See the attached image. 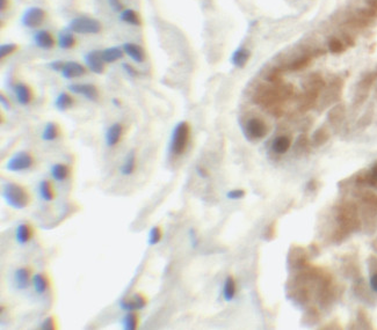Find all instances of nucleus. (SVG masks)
Here are the masks:
<instances>
[{
    "label": "nucleus",
    "instance_id": "obj_49",
    "mask_svg": "<svg viewBox=\"0 0 377 330\" xmlns=\"http://www.w3.org/2000/svg\"><path fill=\"white\" fill-rule=\"evenodd\" d=\"M123 69H125L126 72L130 74V76H132V77L137 76V71H136L131 65H129V64H123Z\"/></svg>",
    "mask_w": 377,
    "mask_h": 330
},
{
    "label": "nucleus",
    "instance_id": "obj_29",
    "mask_svg": "<svg viewBox=\"0 0 377 330\" xmlns=\"http://www.w3.org/2000/svg\"><path fill=\"white\" fill-rule=\"evenodd\" d=\"M123 53H125V51H122L118 47L107 48V49L101 51V57L106 64L115 63L116 60L121 59L123 57Z\"/></svg>",
    "mask_w": 377,
    "mask_h": 330
},
{
    "label": "nucleus",
    "instance_id": "obj_5",
    "mask_svg": "<svg viewBox=\"0 0 377 330\" xmlns=\"http://www.w3.org/2000/svg\"><path fill=\"white\" fill-rule=\"evenodd\" d=\"M190 138V127L187 122H180L175 125L172 132L170 150L171 153L177 155H183L186 152V148L189 143Z\"/></svg>",
    "mask_w": 377,
    "mask_h": 330
},
{
    "label": "nucleus",
    "instance_id": "obj_44",
    "mask_svg": "<svg viewBox=\"0 0 377 330\" xmlns=\"http://www.w3.org/2000/svg\"><path fill=\"white\" fill-rule=\"evenodd\" d=\"M309 147V140L307 138V136L302 135L298 137L296 145H295V148H297V151H304L305 148Z\"/></svg>",
    "mask_w": 377,
    "mask_h": 330
},
{
    "label": "nucleus",
    "instance_id": "obj_48",
    "mask_svg": "<svg viewBox=\"0 0 377 330\" xmlns=\"http://www.w3.org/2000/svg\"><path fill=\"white\" fill-rule=\"evenodd\" d=\"M64 64L65 63H63L62 60H55V61H53V63L49 64V67H50V69H53L54 71H57V72H62V70H63V67H64Z\"/></svg>",
    "mask_w": 377,
    "mask_h": 330
},
{
    "label": "nucleus",
    "instance_id": "obj_52",
    "mask_svg": "<svg viewBox=\"0 0 377 330\" xmlns=\"http://www.w3.org/2000/svg\"><path fill=\"white\" fill-rule=\"evenodd\" d=\"M370 287H372L373 291L377 292V273L374 274L372 278H370Z\"/></svg>",
    "mask_w": 377,
    "mask_h": 330
},
{
    "label": "nucleus",
    "instance_id": "obj_16",
    "mask_svg": "<svg viewBox=\"0 0 377 330\" xmlns=\"http://www.w3.org/2000/svg\"><path fill=\"white\" fill-rule=\"evenodd\" d=\"M346 116V107L343 103H338L331 108V110L327 114V121L333 128H340V125L343 124L344 119Z\"/></svg>",
    "mask_w": 377,
    "mask_h": 330
},
{
    "label": "nucleus",
    "instance_id": "obj_7",
    "mask_svg": "<svg viewBox=\"0 0 377 330\" xmlns=\"http://www.w3.org/2000/svg\"><path fill=\"white\" fill-rule=\"evenodd\" d=\"M69 29L71 31L77 34H97L101 30V24L95 20V19L87 17H78L74 18L73 20L70 22Z\"/></svg>",
    "mask_w": 377,
    "mask_h": 330
},
{
    "label": "nucleus",
    "instance_id": "obj_43",
    "mask_svg": "<svg viewBox=\"0 0 377 330\" xmlns=\"http://www.w3.org/2000/svg\"><path fill=\"white\" fill-rule=\"evenodd\" d=\"M245 195H246L245 190H243V189H233V190H230V192L226 193V197L229 199L237 200V199L244 198V197H245Z\"/></svg>",
    "mask_w": 377,
    "mask_h": 330
},
{
    "label": "nucleus",
    "instance_id": "obj_41",
    "mask_svg": "<svg viewBox=\"0 0 377 330\" xmlns=\"http://www.w3.org/2000/svg\"><path fill=\"white\" fill-rule=\"evenodd\" d=\"M362 200L366 204H368V205L372 206V208L377 210V195H375V193L369 192H365L362 195Z\"/></svg>",
    "mask_w": 377,
    "mask_h": 330
},
{
    "label": "nucleus",
    "instance_id": "obj_33",
    "mask_svg": "<svg viewBox=\"0 0 377 330\" xmlns=\"http://www.w3.org/2000/svg\"><path fill=\"white\" fill-rule=\"evenodd\" d=\"M60 127L54 122L47 123L44 130L42 132V139L45 141H53L60 137Z\"/></svg>",
    "mask_w": 377,
    "mask_h": 330
},
{
    "label": "nucleus",
    "instance_id": "obj_4",
    "mask_svg": "<svg viewBox=\"0 0 377 330\" xmlns=\"http://www.w3.org/2000/svg\"><path fill=\"white\" fill-rule=\"evenodd\" d=\"M1 195L6 204L16 210L27 208L31 203V196H29L27 189L18 183H5L2 187Z\"/></svg>",
    "mask_w": 377,
    "mask_h": 330
},
{
    "label": "nucleus",
    "instance_id": "obj_11",
    "mask_svg": "<svg viewBox=\"0 0 377 330\" xmlns=\"http://www.w3.org/2000/svg\"><path fill=\"white\" fill-rule=\"evenodd\" d=\"M45 18V13L41 7H31L22 14L21 24L27 28L40 27Z\"/></svg>",
    "mask_w": 377,
    "mask_h": 330
},
{
    "label": "nucleus",
    "instance_id": "obj_46",
    "mask_svg": "<svg viewBox=\"0 0 377 330\" xmlns=\"http://www.w3.org/2000/svg\"><path fill=\"white\" fill-rule=\"evenodd\" d=\"M55 323L56 322H55V319L53 318V316H49V318H47L43 322H42L41 329H44V330L56 329V326H55Z\"/></svg>",
    "mask_w": 377,
    "mask_h": 330
},
{
    "label": "nucleus",
    "instance_id": "obj_10",
    "mask_svg": "<svg viewBox=\"0 0 377 330\" xmlns=\"http://www.w3.org/2000/svg\"><path fill=\"white\" fill-rule=\"evenodd\" d=\"M344 88V82L343 79H340L339 77H336L332 79L329 83V86H325L324 88V95L323 100H321V107H326L331 105V103H336L340 100L341 93H343Z\"/></svg>",
    "mask_w": 377,
    "mask_h": 330
},
{
    "label": "nucleus",
    "instance_id": "obj_50",
    "mask_svg": "<svg viewBox=\"0 0 377 330\" xmlns=\"http://www.w3.org/2000/svg\"><path fill=\"white\" fill-rule=\"evenodd\" d=\"M196 173H197V175H199L200 177H208V175H209L208 170L204 167H202V166H197L196 167Z\"/></svg>",
    "mask_w": 377,
    "mask_h": 330
},
{
    "label": "nucleus",
    "instance_id": "obj_23",
    "mask_svg": "<svg viewBox=\"0 0 377 330\" xmlns=\"http://www.w3.org/2000/svg\"><path fill=\"white\" fill-rule=\"evenodd\" d=\"M123 51L125 54L128 55V56L131 58L135 63L142 64L143 61L145 60V54L144 51L139 45L135 44V43H126L123 44Z\"/></svg>",
    "mask_w": 377,
    "mask_h": 330
},
{
    "label": "nucleus",
    "instance_id": "obj_12",
    "mask_svg": "<svg viewBox=\"0 0 377 330\" xmlns=\"http://www.w3.org/2000/svg\"><path fill=\"white\" fill-rule=\"evenodd\" d=\"M85 63L91 72L95 74H101L105 72V61L101 57V51L92 50L85 55Z\"/></svg>",
    "mask_w": 377,
    "mask_h": 330
},
{
    "label": "nucleus",
    "instance_id": "obj_3",
    "mask_svg": "<svg viewBox=\"0 0 377 330\" xmlns=\"http://www.w3.org/2000/svg\"><path fill=\"white\" fill-rule=\"evenodd\" d=\"M303 92L298 98V109L305 112L313 109L326 86L324 78L318 73H311L303 80Z\"/></svg>",
    "mask_w": 377,
    "mask_h": 330
},
{
    "label": "nucleus",
    "instance_id": "obj_26",
    "mask_svg": "<svg viewBox=\"0 0 377 330\" xmlns=\"http://www.w3.org/2000/svg\"><path fill=\"white\" fill-rule=\"evenodd\" d=\"M32 234H34V231H32L31 225L20 224L18 226V228H16L15 240H16V242H18V244L26 245L31 240Z\"/></svg>",
    "mask_w": 377,
    "mask_h": 330
},
{
    "label": "nucleus",
    "instance_id": "obj_15",
    "mask_svg": "<svg viewBox=\"0 0 377 330\" xmlns=\"http://www.w3.org/2000/svg\"><path fill=\"white\" fill-rule=\"evenodd\" d=\"M123 131H125V128L121 123H114V124L110 125V127L107 129L106 132V145L108 147H114L116 146L121 140L122 136H123Z\"/></svg>",
    "mask_w": 377,
    "mask_h": 330
},
{
    "label": "nucleus",
    "instance_id": "obj_22",
    "mask_svg": "<svg viewBox=\"0 0 377 330\" xmlns=\"http://www.w3.org/2000/svg\"><path fill=\"white\" fill-rule=\"evenodd\" d=\"M14 93L16 100L21 106H28L32 100L31 89L25 83H16L14 86Z\"/></svg>",
    "mask_w": 377,
    "mask_h": 330
},
{
    "label": "nucleus",
    "instance_id": "obj_28",
    "mask_svg": "<svg viewBox=\"0 0 377 330\" xmlns=\"http://www.w3.org/2000/svg\"><path fill=\"white\" fill-rule=\"evenodd\" d=\"M38 193L44 202H53L55 199V190L49 180H42L38 184Z\"/></svg>",
    "mask_w": 377,
    "mask_h": 330
},
{
    "label": "nucleus",
    "instance_id": "obj_42",
    "mask_svg": "<svg viewBox=\"0 0 377 330\" xmlns=\"http://www.w3.org/2000/svg\"><path fill=\"white\" fill-rule=\"evenodd\" d=\"M16 50V44L7 43V44H1L0 47V57L5 58L12 55Z\"/></svg>",
    "mask_w": 377,
    "mask_h": 330
},
{
    "label": "nucleus",
    "instance_id": "obj_18",
    "mask_svg": "<svg viewBox=\"0 0 377 330\" xmlns=\"http://www.w3.org/2000/svg\"><path fill=\"white\" fill-rule=\"evenodd\" d=\"M62 77L65 79H74L79 78L86 73V69L84 65L77 63V61H67L64 64L63 70H62Z\"/></svg>",
    "mask_w": 377,
    "mask_h": 330
},
{
    "label": "nucleus",
    "instance_id": "obj_55",
    "mask_svg": "<svg viewBox=\"0 0 377 330\" xmlns=\"http://www.w3.org/2000/svg\"><path fill=\"white\" fill-rule=\"evenodd\" d=\"M376 76H377V73H376Z\"/></svg>",
    "mask_w": 377,
    "mask_h": 330
},
{
    "label": "nucleus",
    "instance_id": "obj_19",
    "mask_svg": "<svg viewBox=\"0 0 377 330\" xmlns=\"http://www.w3.org/2000/svg\"><path fill=\"white\" fill-rule=\"evenodd\" d=\"M32 279L31 271L29 268H19L14 273V283L19 290L27 289Z\"/></svg>",
    "mask_w": 377,
    "mask_h": 330
},
{
    "label": "nucleus",
    "instance_id": "obj_25",
    "mask_svg": "<svg viewBox=\"0 0 377 330\" xmlns=\"http://www.w3.org/2000/svg\"><path fill=\"white\" fill-rule=\"evenodd\" d=\"M50 173L55 181H57V182H63V181L67 180L70 177L71 168L67 166V165L64 164H55L54 166H51Z\"/></svg>",
    "mask_w": 377,
    "mask_h": 330
},
{
    "label": "nucleus",
    "instance_id": "obj_2",
    "mask_svg": "<svg viewBox=\"0 0 377 330\" xmlns=\"http://www.w3.org/2000/svg\"><path fill=\"white\" fill-rule=\"evenodd\" d=\"M337 220L339 227L334 233V241L340 242L348 237L350 233L359 231L361 228V220L359 218V212L355 204L344 203L338 209Z\"/></svg>",
    "mask_w": 377,
    "mask_h": 330
},
{
    "label": "nucleus",
    "instance_id": "obj_34",
    "mask_svg": "<svg viewBox=\"0 0 377 330\" xmlns=\"http://www.w3.org/2000/svg\"><path fill=\"white\" fill-rule=\"evenodd\" d=\"M72 106H73L72 96L65 92L60 93V95L56 98V101H55V107H56L60 111H65V110L70 109Z\"/></svg>",
    "mask_w": 377,
    "mask_h": 330
},
{
    "label": "nucleus",
    "instance_id": "obj_51",
    "mask_svg": "<svg viewBox=\"0 0 377 330\" xmlns=\"http://www.w3.org/2000/svg\"><path fill=\"white\" fill-rule=\"evenodd\" d=\"M0 101H1V105H2V107H4L6 110L11 109V103H9L8 99L6 98L5 95H2V94H1V95H0Z\"/></svg>",
    "mask_w": 377,
    "mask_h": 330
},
{
    "label": "nucleus",
    "instance_id": "obj_54",
    "mask_svg": "<svg viewBox=\"0 0 377 330\" xmlns=\"http://www.w3.org/2000/svg\"><path fill=\"white\" fill-rule=\"evenodd\" d=\"M6 7H7V0H0V9L5 11Z\"/></svg>",
    "mask_w": 377,
    "mask_h": 330
},
{
    "label": "nucleus",
    "instance_id": "obj_40",
    "mask_svg": "<svg viewBox=\"0 0 377 330\" xmlns=\"http://www.w3.org/2000/svg\"><path fill=\"white\" fill-rule=\"evenodd\" d=\"M161 238H162V231L160 226H154V227L150 229V233H149V245L150 246L158 245L159 242L161 241Z\"/></svg>",
    "mask_w": 377,
    "mask_h": 330
},
{
    "label": "nucleus",
    "instance_id": "obj_45",
    "mask_svg": "<svg viewBox=\"0 0 377 330\" xmlns=\"http://www.w3.org/2000/svg\"><path fill=\"white\" fill-rule=\"evenodd\" d=\"M357 320H359V322L361 323L362 327H365V328H373L372 323H370V320L368 319V315H367L366 312H363V310H359V315H357Z\"/></svg>",
    "mask_w": 377,
    "mask_h": 330
},
{
    "label": "nucleus",
    "instance_id": "obj_47",
    "mask_svg": "<svg viewBox=\"0 0 377 330\" xmlns=\"http://www.w3.org/2000/svg\"><path fill=\"white\" fill-rule=\"evenodd\" d=\"M108 4L115 12H122L123 9H125L123 8L121 0H108Z\"/></svg>",
    "mask_w": 377,
    "mask_h": 330
},
{
    "label": "nucleus",
    "instance_id": "obj_36",
    "mask_svg": "<svg viewBox=\"0 0 377 330\" xmlns=\"http://www.w3.org/2000/svg\"><path fill=\"white\" fill-rule=\"evenodd\" d=\"M327 48H329L330 53L338 55L345 53L347 49V45L345 44V42L341 40V37L332 36L329 40V42H327Z\"/></svg>",
    "mask_w": 377,
    "mask_h": 330
},
{
    "label": "nucleus",
    "instance_id": "obj_53",
    "mask_svg": "<svg viewBox=\"0 0 377 330\" xmlns=\"http://www.w3.org/2000/svg\"><path fill=\"white\" fill-rule=\"evenodd\" d=\"M367 7L374 9V11L377 12V0H366Z\"/></svg>",
    "mask_w": 377,
    "mask_h": 330
},
{
    "label": "nucleus",
    "instance_id": "obj_32",
    "mask_svg": "<svg viewBox=\"0 0 377 330\" xmlns=\"http://www.w3.org/2000/svg\"><path fill=\"white\" fill-rule=\"evenodd\" d=\"M237 292V286H236V281L233 279V277L229 276L226 277L225 281H224L223 285V298L225 302H231L233 300V298L236 296Z\"/></svg>",
    "mask_w": 377,
    "mask_h": 330
},
{
    "label": "nucleus",
    "instance_id": "obj_31",
    "mask_svg": "<svg viewBox=\"0 0 377 330\" xmlns=\"http://www.w3.org/2000/svg\"><path fill=\"white\" fill-rule=\"evenodd\" d=\"M136 169V153L135 151H130L129 154L126 157L125 163L121 167V174L125 176H129L134 174Z\"/></svg>",
    "mask_w": 377,
    "mask_h": 330
},
{
    "label": "nucleus",
    "instance_id": "obj_39",
    "mask_svg": "<svg viewBox=\"0 0 377 330\" xmlns=\"http://www.w3.org/2000/svg\"><path fill=\"white\" fill-rule=\"evenodd\" d=\"M123 329L126 330H135L138 327V318L135 312H128L122 320Z\"/></svg>",
    "mask_w": 377,
    "mask_h": 330
},
{
    "label": "nucleus",
    "instance_id": "obj_21",
    "mask_svg": "<svg viewBox=\"0 0 377 330\" xmlns=\"http://www.w3.org/2000/svg\"><path fill=\"white\" fill-rule=\"evenodd\" d=\"M34 42L40 49L43 50H50L53 49L55 45V41L50 33L47 30H38L36 34L34 35Z\"/></svg>",
    "mask_w": 377,
    "mask_h": 330
},
{
    "label": "nucleus",
    "instance_id": "obj_8",
    "mask_svg": "<svg viewBox=\"0 0 377 330\" xmlns=\"http://www.w3.org/2000/svg\"><path fill=\"white\" fill-rule=\"evenodd\" d=\"M376 77V73H367L357 82L355 94H354V106L360 107L368 99L370 89H372L374 82H375Z\"/></svg>",
    "mask_w": 377,
    "mask_h": 330
},
{
    "label": "nucleus",
    "instance_id": "obj_14",
    "mask_svg": "<svg viewBox=\"0 0 377 330\" xmlns=\"http://www.w3.org/2000/svg\"><path fill=\"white\" fill-rule=\"evenodd\" d=\"M146 298L142 294H134L132 298H123L120 300L119 305L121 309L126 312H136V310L143 309L146 306Z\"/></svg>",
    "mask_w": 377,
    "mask_h": 330
},
{
    "label": "nucleus",
    "instance_id": "obj_6",
    "mask_svg": "<svg viewBox=\"0 0 377 330\" xmlns=\"http://www.w3.org/2000/svg\"><path fill=\"white\" fill-rule=\"evenodd\" d=\"M244 135L249 140L258 141L264 139L268 134V125L262 118L251 117L244 125Z\"/></svg>",
    "mask_w": 377,
    "mask_h": 330
},
{
    "label": "nucleus",
    "instance_id": "obj_20",
    "mask_svg": "<svg viewBox=\"0 0 377 330\" xmlns=\"http://www.w3.org/2000/svg\"><path fill=\"white\" fill-rule=\"evenodd\" d=\"M305 262H307V254H305L304 249H302L300 247H296L294 249H291V251L289 253V257H288V263L289 267H294L297 268V269H301L305 265Z\"/></svg>",
    "mask_w": 377,
    "mask_h": 330
},
{
    "label": "nucleus",
    "instance_id": "obj_30",
    "mask_svg": "<svg viewBox=\"0 0 377 330\" xmlns=\"http://www.w3.org/2000/svg\"><path fill=\"white\" fill-rule=\"evenodd\" d=\"M249 59H250V51L248 49H245V48H239V49H237L235 53H233L231 61L236 67H240V69H242V67L246 65V63H248Z\"/></svg>",
    "mask_w": 377,
    "mask_h": 330
},
{
    "label": "nucleus",
    "instance_id": "obj_37",
    "mask_svg": "<svg viewBox=\"0 0 377 330\" xmlns=\"http://www.w3.org/2000/svg\"><path fill=\"white\" fill-rule=\"evenodd\" d=\"M120 18H121V20L123 22H126V24H129L131 26L141 25V19H139L138 14L134 11V9H130V8L123 9L121 14H120Z\"/></svg>",
    "mask_w": 377,
    "mask_h": 330
},
{
    "label": "nucleus",
    "instance_id": "obj_1",
    "mask_svg": "<svg viewBox=\"0 0 377 330\" xmlns=\"http://www.w3.org/2000/svg\"><path fill=\"white\" fill-rule=\"evenodd\" d=\"M295 88L291 83H262L256 87L252 100L255 105L271 111L276 107H281L284 102L294 98Z\"/></svg>",
    "mask_w": 377,
    "mask_h": 330
},
{
    "label": "nucleus",
    "instance_id": "obj_35",
    "mask_svg": "<svg viewBox=\"0 0 377 330\" xmlns=\"http://www.w3.org/2000/svg\"><path fill=\"white\" fill-rule=\"evenodd\" d=\"M74 44H76V38L69 31H61L58 34V47L61 49H71L74 47Z\"/></svg>",
    "mask_w": 377,
    "mask_h": 330
},
{
    "label": "nucleus",
    "instance_id": "obj_17",
    "mask_svg": "<svg viewBox=\"0 0 377 330\" xmlns=\"http://www.w3.org/2000/svg\"><path fill=\"white\" fill-rule=\"evenodd\" d=\"M313 59H314V57L311 56V55H309L307 53H304V51H302V54L300 55V56L295 58V59H292L290 63L282 64V65H283L285 71H294L295 72V71H301V70L305 69V67H308L311 64Z\"/></svg>",
    "mask_w": 377,
    "mask_h": 330
},
{
    "label": "nucleus",
    "instance_id": "obj_24",
    "mask_svg": "<svg viewBox=\"0 0 377 330\" xmlns=\"http://www.w3.org/2000/svg\"><path fill=\"white\" fill-rule=\"evenodd\" d=\"M31 283L32 286H34L35 292L40 294V296H43V294L50 289V281H49V278L45 276L44 274L34 275Z\"/></svg>",
    "mask_w": 377,
    "mask_h": 330
},
{
    "label": "nucleus",
    "instance_id": "obj_27",
    "mask_svg": "<svg viewBox=\"0 0 377 330\" xmlns=\"http://www.w3.org/2000/svg\"><path fill=\"white\" fill-rule=\"evenodd\" d=\"M291 146V138L289 136H279L272 143V150L276 154H284Z\"/></svg>",
    "mask_w": 377,
    "mask_h": 330
},
{
    "label": "nucleus",
    "instance_id": "obj_13",
    "mask_svg": "<svg viewBox=\"0 0 377 330\" xmlns=\"http://www.w3.org/2000/svg\"><path fill=\"white\" fill-rule=\"evenodd\" d=\"M67 89L74 94H80L90 101H96L99 98L97 88L92 83H72L67 86Z\"/></svg>",
    "mask_w": 377,
    "mask_h": 330
},
{
    "label": "nucleus",
    "instance_id": "obj_38",
    "mask_svg": "<svg viewBox=\"0 0 377 330\" xmlns=\"http://www.w3.org/2000/svg\"><path fill=\"white\" fill-rule=\"evenodd\" d=\"M329 139H330V132L326 128L323 127V128H319L318 130H316V132H314V137H313V141H314V146L319 147V146H321V145H324L325 143H326Z\"/></svg>",
    "mask_w": 377,
    "mask_h": 330
},
{
    "label": "nucleus",
    "instance_id": "obj_9",
    "mask_svg": "<svg viewBox=\"0 0 377 330\" xmlns=\"http://www.w3.org/2000/svg\"><path fill=\"white\" fill-rule=\"evenodd\" d=\"M34 165V157L27 151L16 152L6 164V169L9 171L27 170Z\"/></svg>",
    "mask_w": 377,
    "mask_h": 330
}]
</instances>
